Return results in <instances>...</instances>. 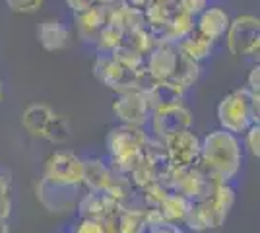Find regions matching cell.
<instances>
[{
    "mask_svg": "<svg viewBox=\"0 0 260 233\" xmlns=\"http://www.w3.org/2000/svg\"><path fill=\"white\" fill-rule=\"evenodd\" d=\"M243 150L237 136L217 128L200 142V165L219 183H229L241 169Z\"/></svg>",
    "mask_w": 260,
    "mask_h": 233,
    "instance_id": "cell-1",
    "label": "cell"
},
{
    "mask_svg": "<svg viewBox=\"0 0 260 233\" xmlns=\"http://www.w3.org/2000/svg\"><path fill=\"white\" fill-rule=\"evenodd\" d=\"M150 140L152 138L138 126H115L107 136V150L111 155L109 165L122 175H128L142 163Z\"/></svg>",
    "mask_w": 260,
    "mask_h": 233,
    "instance_id": "cell-2",
    "label": "cell"
},
{
    "mask_svg": "<svg viewBox=\"0 0 260 233\" xmlns=\"http://www.w3.org/2000/svg\"><path fill=\"white\" fill-rule=\"evenodd\" d=\"M93 70L99 82H103L117 93H146L155 84V80L148 74L146 68L134 70L124 66L122 62L115 60L111 53H99Z\"/></svg>",
    "mask_w": 260,
    "mask_h": 233,
    "instance_id": "cell-3",
    "label": "cell"
},
{
    "mask_svg": "<svg viewBox=\"0 0 260 233\" xmlns=\"http://www.w3.org/2000/svg\"><path fill=\"white\" fill-rule=\"evenodd\" d=\"M258 101L260 97L252 95L247 88L231 91L229 95H225L217 105V121L221 124V128L237 136V134L247 132L252 124H258Z\"/></svg>",
    "mask_w": 260,
    "mask_h": 233,
    "instance_id": "cell-4",
    "label": "cell"
},
{
    "mask_svg": "<svg viewBox=\"0 0 260 233\" xmlns=\"http://www.w3.org/2000/svg\"><path fill=\"white\" fill-rule=\"evenodd\" d=\"M144 12L150 23L171 25L183 37L194 27V16L186 10L183 0H146Z\"/></svg>",
    "mask_w": 260,
    "mask_h": 233,
    "instance_id": "cell-5",
    "label": "cell"
},
{
    "mask_svg": "<svg viewBox=\"0 0 260 233\" xmlns=\"http://www.w3.org/2000/svg\"><path fill=\"white\" fill-rule=\"evenodd\" d=\"M35 192H37V200L49 212L64 214V212L76 210L78 202L86 189L82 185H62V183H53L49 179L41 177Z\"/></svg>",
    "mask_w": 260,
    "mask_h": 233,
    "instance_id": "cell-6",
    "label": "cell"
},
{
    "mask_svg": "<svg viewBox=\"0 0 260 233\" xmlns=\"http://www.w3.org/2000/svg\"><path fill=\"white\" fill-rule=\"evenodd\" d=\"M228 49L231 55H258L260 22L254 16H237L228 27Z\"/></svg>",
    "mask_w": 260,
    "mask_h": 233,
    "instance_id": "cell-7",
    "label": "cell"
},
{
    "mask_svg": "<svg viewBox=\"0 0 260 233\" xmlns=\"http://www.w3.org/2000/svg\"><path fill=\"white\" fill-rule=\"evenodd\" d=\"M41 177L49 179L53 183H62V185H82L84 159L78 157L74 152H68V150L54 152L45 161L43 175Z\"/></svg>",
    "mask_w": 260,
    "mask_h": 233,
    "instance_id": "cell-8",
    "label": "cell"
},
{
    "mask_svg": "<svg viewBox=\"0 0 260 233\" xmlns=\"http://www.w3.org/2000/svg\"><path fill=\"white\" fill-rule=\"evenodd\" d=\"M200 138L190 128L175 134L163 142L165 154L169 157V163L173 169L194 167L200 161Z\"/></svg>",
    "mask_w": 260,
    "mask_h": 233,
    "instance_id": "cell-9",
    "label": "cell"
},
{
    "mask_svg": "<svg viewBox=\"0 0 260 233\" xmlns=\"http://www.w3.org/2000/svg\"><path fill=\"white\" fill-rule=\"evenodd\" d=\"M152 130L157 142H165L167 138H171L175 134L188 130L192 124V115L190 111L179 105V107H171V109H163V111L152 113Z\"/></svg>",
    "mask_w": 260,
    "mask_h": 233,
    "instance_id": "cell-10",
    "label": "cell"
},
{
    "mask_svg": "<svg viewBox=\"0 0 260 233\" xmlns=\"http://www.w3.org/2000/svg\"><path fill=\"white\" fill-rule=\"evenodd\" d=\"M181 49L177 45H155L146 58V70L155 82H169L179 62Z\"/></svg>",
    "mask_w": 260,
    "mask_h": 233,
    "instance_id": "cell-11",
    "label": "cell"
},
{
    "mask_svg": "<svg viewBox=\"0 0 260 233\" xmlns=\"http://www.w3.org/2000/svg\"><path fill=\"white\" fill-rule=\"evenodd\" d=\"M113 111L122 121V124L138 128H142L152 117L142 93H119L113 103Z\"/></svg>",
    "mask_w": 260,
    "mask_h": 233,
    "instance_id": "cell-12",
    "label": "cell"
},
{
    "mask_svg": "<svg viewBox=\"0 0 260 233\" xmlns=\"http://www.w3.org/2000/svg\"><path fill=\"white\" fill-rule=\"evenodd\" d=\"M111 16H113V8H109L105 4H99V2L95 6L87 8V10L80 12L76 16V25L80 37L86 43H98L101 31L111 22Z\"/></svg>",
    "mask_w": 260,
    "mask_h": 233,
    "instance_id": "cell-13",
    "label": "cell"
},
{
    "mask_svg": "<svg viewBox=\"0 0 260 233\" xmlns=\"http://www.w3.org/2000/svg\"><path fill=\"white\" fill-rule=\"evenodd\" d=\"M183 89L169 84V82H155L152 88L148 89L144 95L146 105L150 113H157L163 109H171V107H179L183 105Z\"/></svg>",
    "mask_w": 260,
    "mask_h": 233,
    "instance_id": "cell-14",
    "label": "cell"
},
{
    "mask_svg": "<svg viewBox=\"0 0 260 233\" xmlns=\"http://www.w3.org/2000/svg\"><path fill=\"white\" fill-rule=\"evenodd\" d=\"M117 208L119 204L115 200H111L105 192H98V190H86L76 206L80 220H103Z\"/></svg>",
    "mask_w": 260,
    "mask_h": 233,
    "instance_id": "cell-15",
    "label": "cell"
},
{
    "mask_svg": "<svg viewBox=\"0 0 260 233\" xmlns=\"http://www.w3.org/2000/svg\"><path fill=\"white\" fill-rule=\"evenodd\" d=\"M113 175V169L109 163H105L101 157H89L84 159V177H82V185L86 190H98L103 192L107 189L109 181Z\"/></svg>",
    "mask_w": 260,
    "mask_h": 233,
    "instance_id": "cell-16",
    "label": "cell"
},
{
    "mask_svg": "<svg viewBox=\"0 0 260 233\" xmlns=\"http://www.w3.org/2000/svg\"><path fill=\"white\" fill-rule=\"evenodd\" d=\"M194 27L202 35H206L208 39L216 41V39H219V37H223V35L228 34L229 16L221 8H206L200 14L198 23H196Z\"/></svg>",
    "mask_w": 260,
    "mask_h": 233,
    "instance_id": "cell-17",
    "label": "cell"
},
{
    "mask_svg": "<svg viewBox=\"0 0 260 233\" xmlns=\"http://www.w3.org/2000/svg\"><path fill=\"white\" fill-rule=\"evenodd\" d=\"M54 113L49 105H43V103H33L29 105L22 115V124L27 132L35 136V138H43V132L47 128V124L51 121Z\"/></svg>",
    "mask_w": 260,
    "mask_h": 233,
    "instance_id": "cell-18",
    "label": "cell"
},
{
    "mask_svg": "<svg viewBox=\"0 0 260 233\" xmlns=\"http://www.w3.org/2000/svg\"><path fill=\"white\" fill-rule=\"evenodd\" d=\"M212 45H214L212 39H208L206 35H202L196 27H192V29L177 43V47H179L188 58H192L194 62H200V60H204V58L210 56Z\"/></svg>",
    "mask_w": 260,
    "mask_h": 233,
    "instance_id": "cell-19",
    "label": "cell"
},
{
    "mask_svg": "<svg viewBox=\"0 0 260 233\" xmlns=\"http://www.w3.org/2000/svg\"><path fill=\"white\" fill-rule=\"evenodd\" d=\"M39 41L47 51H60L70 41V34L58 20H47L39 25Z\"/></svg>",
    "mask_w": 260,
    "mask_h": 233,
    "instance_id": "cell-20",
    "label": "cell"
},
{
    "mask_svg": "<svg viewBox=\"0 0 260 233\" xmlns=\"http://www.w3.org/2000/svg\"><path fill=\"white\" fill-rule=\"evenodd\" d=\"M190 206H192V202H188V200L183 198V196H179V194L169 192V194L161 200V204L157 206V210L161 212L163 222L165 223H175V225H179V223H184L188 212H190Z\"/></svg>",
    "mask_w": 260,
    "mask_h": 233,
    "instance_id": "cell-21",
    "label": "cell"
},
{
    "mask_svg": "<svg viewBox=\"0 0 260 233\" xmlns=\"http://www.w3.org/2000/svg\"><path fill=\"white\" fill-rule=\"evenodd\" d=\"M70 134H72V124L68 121V117L54 113L47 124V128H45L43 138L49 140L51 144H64L70 140Z\"/></svg>",
    "mask_w": 260,
    "mask_h": 233,
    "instance_id": "cell-22",
    "label": "cell"
},
{
    "mask_svg": "<svg viewBox=\"0 0 260 233\" xmlns=\"http://www.w3.org/2000/svg\"><path fill=\"white\" fill-rule=\"evenodd\" d=\"M122 31H124V27H122L119 22H115L113 16H111V22H109L107 27L101 31L98 43H95L99 49V53H111V51L119 45L120 37H122Z\"/></svg>",
    "mask_w": 260,
    "mask_h": 233,
    "instance_id": "cell-23",
    "label": "cell"
},
{
    "mask_svg": "<svg viewBox=\"0 0 260 233\" xmlns=\"http://www.w3.org/2000/svg\"><path fill=\"white\" fill-rule=\"evenodd\" d=\"M144 212L122 210L119 206V233H146Z\"/></svg>",
    "mask_w": 260,
    "mask_h": 233,
    "instance_id": "cell-24",
    "label": "cell"
},
{
    "mask_svg": "<svg viewBox=\"0 0 260 233\" xmlns=\"http://www.w3.org/2000/svg\"><path fill=\"white\" fill-rule=\"evenodd\" d=\"M12 187L10 177L0 175V220H8L12 212Z\"/></svg>",
    "mask_w": 260,
    "mask_h": 233,
    "instance_id": "cell-25",
    "label": "cell"
},
{
    "mask_svg": "<svg viewBox=\"0 0 260 233\" xmlns=\"http://www.w3.org/2000/svg\"><path fill=\"white\" fill-rule=\"evenodd\" d=\"M247 136V148H249V152L254 157H258L260 155V124H252L249 130L245 132Z\"/></svg>",
    "mask_w": 260,
    "mask_h": 233,
    "instance_id": "cell-26",
    "label": "cell"
},
{
    "mask_svg": "<svg viewBox=\"0 0 260 233\" xmlns=\"http://www.w3.org/2000/svg\"><path fill=\"white\" fill-rule=\"evenodd\" d=\"M8 8L14 12H35L43 4V0H6Z\"/></svg>",
    "mask_w": 260,
    "mask_h": 233,
    "instance_id": "cell-27",
    "label": "cell"
},
{
    "mask_svg": "<svg viewBox=\"0 0 260 233\" xmlns=\"http://www.w3.org/2000/svg\"><path fill=\"white\" fill-rule=\"evenodd\" d=\"M74 233H105L99 220H80Z\"/></svg>",
    "mask_w": 260,
    "mask_h": 233,
    "instance_id": "cell-28",
    "label": "cell"
},
{
    "mask_svg": "<svg viewBox=\"0 0 260 233\" xmlns=\"http://www.w3.org/2000/svg\"><path fill=\"white\" fill-rule=\"evenodd\" d=\"M252 93L258 97V91H260V68L258 66H252L249 74V88H247Z\"/></svg>",
    "mask_w": 260,
    "mask_h": 233,
    "instance_id": "cell-29",
    "label": "cell"
},
{
    "mask_svg": "<svg viewBox=\"0 0 260 233\" xmlns=\"http://www.w3.org/2000/svg\"><path fill=\"white\" fill-rule=\"evenodd\" d=\"M99 0H66V4L72 8V10L80 14V12L87 10V8H91V6H95Z\"/></svg>",
    "mask_w": 260,
    "mask_h": 233,
    "instance_id": "cell-30",
    "label": "cell"
},
{
    "mask_svg": "<svg viewBox=\"0 0 260 233\" xmlns=\"http://www.w3.org/2000/svg\"><path fill=\"white\" fill-rule=\"evenodd\" d=\"M146 233H184L181 225H175V223H161V225H155L146 229Z\"/></svg>",
    "mask_w": 260,
    "mask_h": 233,
    "instance_id": "cell-31",
    "label": "cell"
},
{
    "mask_svg": "<svg viewBox=\"0 0 260 233\" xmlns=\"http://www.w3.org/2000/svg\"><path fill=\"white\" fill-rule=\"evenodd\" d=\"M183 4L192 16L194 14H202V12L206 10V0H183Z\"/></svg>",
    "mask_w": 260,
    "mask_h": 233,
    "instance_id": "cell-32",
    "label": "cell"
},
{
    "mask_svg": "<svg viewBox=\"0 0 260 233\" xmlns=\"http://www.w3.org/2000/svg\"><path fill=\"white\" fill-rule=\"evenodd\" d=\"M0 233H10V229H8V220H0Z\"/></svg>",
    "mask_w": 260,
    "mask_h": 233,
    "instance_id": "cell-33",
    "label": "cell"
},
{
    "mask_svg": "<svg viewBox=\"0 0 260 233\" xmlns=\"http://www.w3.org/2000/svg\"><path fill=\"white\" fill-rule=\"evenodd\" d=\"M0 101H2V88H0Z\"/></svg>",
    "mask_w": 260,
    "mask_h": 233,
    "instance_id": "cell-34",
    "label": "cell"
},
{
    "mask_svg": "<svg viewBox=\"0 0 260 233\" xmlns=\"http://www.w3.org/2000/svg\"><path fill=\"white\" fill-rule=\"evenodd\" d=\"M62 233H74V231H62Z\"/></svg>",
    "mask_w": 260,
    "mask_h": 233,
    "instance_id": "cell-35",
    "label": "cell"
}]
</instances>
